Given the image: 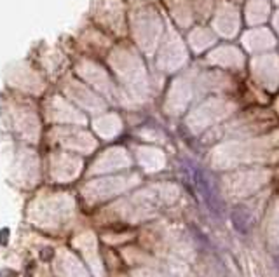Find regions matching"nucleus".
<instances>
[{
    "instance_id": "obj_1",
    "label": "nucleus",
    "mask_w": 279,
    "mask_h": 277,
    "mask_svg": "<svg viewBox=\"0 0 279 277\" xmlns=\"http://www.w3.org/2000/svg\"><path fill=\"white\" fill-rule=\"evenodd\" d=\"M194 181H196L197 190H199L206 207L211 211V214L222 218L225 214V202H223L222 195H220V190L216 187L215 180L209 176L203 167H196L194 169Z\"/></svg>"
},
{
    "instance_id": "obj_2",
    "label": "nucleus",
    "mask_w": 279,
    "mask_h": 277,
    "mask_svg": "<svg viewBox=\"0 0 279 277\" xmlns=\"http://www.w3.org/2000/svg\"><path fill=\"white\" fill-rule=\"evenodd\" d=\"M230 221H232V227L239 232L241 235H248L251 232L253 227V218L249 209L244 204H237L230 211Z\"/></svg>"
},
{
    "instance_id": "obj_3",
    "label": "nucleus",
    "mask_w": 279,
    "mask_h": 277,
    "mask_svg": "<svg viewBox=\"0 0 279 277\" xmlns=\"http://www.w3.org/2000/svg\"><path fill=\"white\" fill-rule=\"evenodd\" d=\"M274 263H276V267H277V270H279V254H276V256H274Z\"/></svg>"
}]
</instances>
